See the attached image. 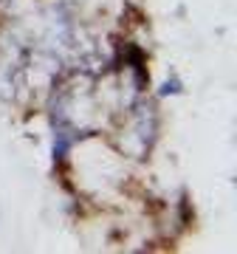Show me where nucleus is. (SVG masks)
Instances as JSON below:
<instances>
[{
    "label": "nucleus",
    "mask_w": 237,
    "mask_h": 254,
    "mask_svg": "<svg viewBox=\"0 0 237 254\" xmlns=\"http://www.w3.org/2000/svg\"><path fill=\"white\" fill-rule=\"evenodd\" d=\"M181 88H178V82H167L164 85V93H178Z\"/></svg>",
    "instance_id": "nucleus-1"
}]
</instances>
